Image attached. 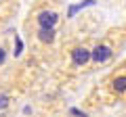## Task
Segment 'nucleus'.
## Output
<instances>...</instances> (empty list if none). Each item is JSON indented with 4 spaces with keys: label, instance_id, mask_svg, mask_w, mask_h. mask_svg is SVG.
I'll return each mask as SVG.
<instances>
[{
    "label": "nucleus",
    "instance_id": "6",
    "mask_svg": "<svg viewBox=\"0 0 126 117\" xmlns=\"http://www.w3.org/2000/svg\"><path fill=\"white\" fill-rule=\"evenodd\" d=\"M11 107V96L0 92V113H6V109Z\"/></svg>",
    "mask_w": 126,
    "mask_h": 117
},
{
    "label": "nucleus",
    "instance_id": "4",
    "mask_svg": "<svg viewBox=\"0 0 126 117\" xmlns=\"http://www.w3.org/2000/svg\"><path fill=\"white\" fill-rule=\"evenodd\" d=\"M32 17H34V23H36V29H55L61 15H59L57 9L48 6V9H38L36 13H32Z\"/></svg>",
    "mask_w": 126,
    "mask_h": 117
},
{
    "label": "nucleus",
    "instance_id": "2",
    "mask_svg": "<svg viewBox=\"0 0 126 117\" xmlns=\"http://www.w3.org/2000/svg\"><path fill=\"white\" fill-rule=\"evenodd\" d=\"M113 34L116 32H111L107 38L99 40L93 46V50H90V65L93 67H101L113 57V52H116V36Z\"/></svg>",
    "mask_w": 126,
    "mask_h": 117
},
{
    "label": "nucleus",
    "instance_id": "7",
    "mask_svg": "<svg viewBox=\"0 0 126 117\" xmlns=\"http://www.w3.org/2000/svg\"><path fill=\"white\" fill-rule=\"evenodd\" d=\"M4 61H6V46L0 44V65H4Z\"/></svg>",
    "mask_w": 126,
    "mask_h": 117
},
{
    "label": "nucleus",
    "instance_id": "3",
    "mask_svg": "<svg viewBox=\"0 0 126 117\" xmlns=\"http://www.w3.org/2000/svg\"><path fill=\"white\" fill-rule=\"evenodd\" d=\"M90 46L88 44H76L69 48V71H82L90 65Z\"/></svg>",
    "mask_w": 126,
    "mask_h": 117
},
{
    "label": "nucleus",
    "instance_id": "5",
    "mask_svg": "<svg viewBox=\"0 0 126 117\" xmlns=\"http://www.w3.org/2000/svg\"><path fill=\"white\" fill-rule=\"evenodd\" d=\"M32 36L36 38V40L40 42L42 46H53V42H55V36H57V32H55V29H36V32L32 34Z\"/></svg>",
    "mask_w": 126,
    "mask_h": 117
},
{
    "label": "nucleus",
    "instance_id": "1",
    "mask_svg": "<svg viewBox=\"0 0 126 117\" xmlns=\"http://www.w3.org/2000/svg\"><path fill=\"white\" fill-rule=\"evenodd\" d=\"M103 94L105 103H116L126 98V65L118 67L107 75V80L103 82Z\"/></svg>",
    "mask_w": 126,
    "mask_h": 117
},
{
    "label": "nucleus",
    "instance_id": "8",
    "mask_svg": "<svg viewBox=\"0 0 126 117\" xmlns=\"http://www.w3.org/2000/svg\"><path fill=\"white\" fill-rule=\"evenodd\" d=\"M0 117H6V113H0Z\"/></svg>",
    "mask_w": 126,
    "mask_h": 117
}]
</instances>
